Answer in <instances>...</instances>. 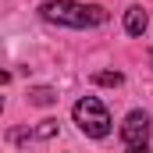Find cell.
Returning <instances> with one entry per match:
<instances>
[{
	"mask_svg": "<svg viewBox=\"0 0 153 153\" xmlns=\"http://www.w3.org/2000/svg\"><path fill=\"white\" fill-rule=\"evenodd\" d=\"M125 153H150V146H125Z\"/></svg>",
	"mask_w": 153,
	"mask_h": 153,
	"instance_id": "ba28073f",
	"label": "cell"
},
{
	"mask_svg": "<svg viewBox=\"0 0 153 153\" xmlns=\"http://www.w3.org/2000/svg\"><path fill=\"white\" fill-rule=\"evenodd\" d=\"M75 125L89 135V139H103V135H111V114H107V107L96 100V96H82L75 103Z\"/></svg>",
	"mask_w": 153,
	"mask_h": 153,
	"instance_id": "7a4b0ae2",
	"label": "cell"
},
{
	"mask_svg": "<svg viewBox=\"0 0 153 153\" xmlns=\"http://www.w3.org/2000/svg\"><path fill=\"white\" fill-rule=\"evenodd\" d=\"M50 139V135H57V121H43L39 128H32V132H14V139Z\"/></svg>",
	"mask_w": 153,
	"mask_h": 153,
	"instance_id": "5b68a950",
	"label": "cell"
},
{
	"mask_svg": "<svg viewBox=\"0 0 153 153\" xmlns=\"http://www.w3.org/2000/svg\"><path fill=\"white\" fill-rule=\"evenodd\" d=\"M39 14L46 22L68 25V29H93V25L107 22V11L100 4H78V0H46L39 7Z\"/></svg>",
	"mask_w": 153,
	"mask_h": 153,
	"instance_id": "6da1fadb",
	"label": "cell"
},
{
	"mask_svg": "<svg viewBox=\"0 0 153 153\" xmlns=\"http://www.w3.org/2000/svg\"><path fill=\"white\" fill-rule=\"evenodd\" d=\"M29 100H32V103H39V107H50V103L57 100V93H53V89H46V85H39V89H32V93H29Z\"/></svg>",
	"mask_w": 153,
	"mask_h": 153,
	"instance_id": "8992f818",
	"label": "cell"
},
{
	"mask_svg": "<svg viewBox=\"0 0 153 153\" xmlns=\"http://www.w3.org/2000/svg\"><path fill=\"white\" fill-rule=\"evenodd\" d=\"M93 82H96V85H121L125 75H121V71H100V75H93Z\"/></svg>",
	"mask_w": 153,
	"mask_h": 153,
	"instance_id": "52a82bcc",
	"label": "cell"
},
{
	"mask_svg": "<svg viewBox=\"0 0 153 153\" xmlns=\"http://www.w3.org/2000/svg\"><path fill=\"white\" fill-rule=\"evenodd\" d=\"M121 139H125V146H146L150 143V117L143 111H132L121 125Z\"/></svg>",
	"mask_w": 153,
	"mask_h": 153,
	"instance_id": "3957f363",
	"label": "cell"
},
{
	"mask_svg": "<svg viewBox=\"0 0 153 153\" xmlns=\"http://www.w3.org/2000/svg\"><path fill=\"white\" fill-rule=\"evenodd\" d=\"M146 25H150V18H146L143 7H128V11H125V32H128V36H143Z\"/></svg>",
	"mask_w": 153,
	"mask_h": 153,
	"instance_id": "277c9868",
	"label": "cell"
}]
</instances>
